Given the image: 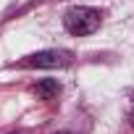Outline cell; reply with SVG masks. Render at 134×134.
Segmentation results:
<instances>
[{
    "mask_svg": "<svg viewBox=\"0 0 134 134\" xmlns=\"http://www.w3.org/2000/svg\"><path fill=\"white\" fill-rule=\"evenodd\" d=\"M100 11L97 8H90V5H76V8H69L66 11V29L76 37H87L92 32L100 29Z\"/></svg>",
    "mask_w": 134,
    "mask_h": 134,
    "instance_id": "obj_1",
    "label": "cell"
},
{
    "mask_svg": "<svg viewBox=\"0 0 134 134\" xmlns=\"http://www.w3.org/2000/svg\"><path fill=\"white\" fill-rule=\"evenodd\" d=\"M69 63H71L69 50H42L24 60V66H37V69H60V66H69Z\"/></svg>",
    "mask_w": 134,
    "mask_h": 134,
    "instance_id": "obj_2",
    "label": "cell"
},
{
    "mask_svg": "<svg viewBox=\"0 0 134 134\" xmlns=\"http://www.w3.org/2000/svg\"><path fill=\"white\" fill-rule=\"evenodd\" d=\"M34 92H37L40 100H53L58 95V82L55 79H42V82L34 84Z\"/></svg>",
    "mask_w": 134,
    "mask_h": 134,
    "instance_id": "obj_3",
    "label": "cell"
},
{
    "mask_svg": "<svg viewBox=\"0 0 134 134\" xmlns=\"http://www.w3.org/2000/svg\"><path fill=\"white\" fill-rule=\"evenodd\" d=\"M55 134H71V131H55Z\"/></svg>",
    "mask_w": 134,
    "mask_h": 134,
    "instance_id": "obj_4",
    "label": "cell"
},
{
    "mask_svg": "<svg viewBox=\"0 0 134 134\" xmlns=\"http://www.w3.org/2000/svg\"><path fill=\"white\" fill-rule=\"evenodd\" d=\"M131 121H134V113H131Z\"/></svg>",
    "mask_w": 134,
    "mask_h": 134,
    "instance_id": "obj_5",
    "label": "cell"
}]
</instances>
